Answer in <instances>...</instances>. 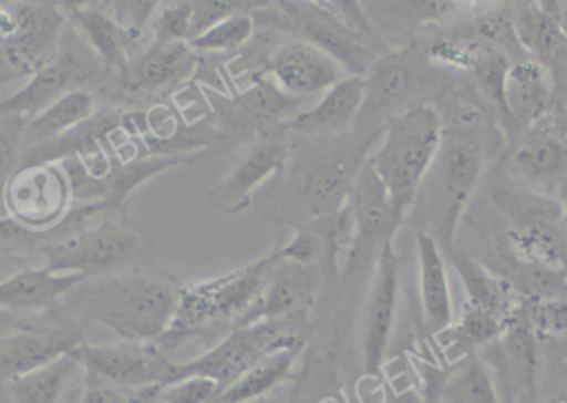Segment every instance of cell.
I'll use <instances>...</instances> for the list:
<instances>
[{"instance_id":"f1b7e54d","label":"cell","mask_w":567,"mask_h":403,"mask_svg":"<svg viewBox=\"0 0 567 403\" xmlns=\"http://www.w3.org/2000/svg\"><path fill=\"white\" fill-rule=\"evenodd\" d=\"M300 351L302 349L293 348L272 352L219 392L216 403H248L268 394L289 378Z\"/></svg>"},{"instance_id":"b9f144b4","label":"cell","mask_w":567,"mask_h":403,"mask_svg":"<svg viewBox=\"0 0 567 403\" xmlns=\"http://www.w3.org/2000/svg\"><path fill=\"white\" fill-rule=\"evenodd\" d=\"M249 6L256 2H235V0H213V2H193L195 9V22H193V37L208 30L215 23L236 16V13H248ZM192 37V39H193Z\"/></svg>"},{"instance_id":"d6a6232c","label":"cell","mask_w":567,"mask_h":403,"mask_svg":"<svg viewBox=\"0 0 567 403\" xmlns=\"http://www.w3.org/2000/svg\"><path fill=\"white\" fill-rule=\"evenodd\" d=\"M493 198L512 218L513 228L561 223L565 206L553 196L519 189L495 188Z\"/></svg>"},{"instance_id":"f5cc1de1","label":"cell","mask_w":567,"mask_h":403,"mask_svg":"<svg viewBox=\"0 0 567 403\" xmlns=\"http://www.w3.org/2000/svg\"><path fill=\"white\" fill-rule=\"evenodd\" d=\"M0 279H3V278H2V269H0Z\"/></svg>"},{"instance_id":"7bdbcfd3","label":"cell","mask_w":567,"mask_h":403,"mask_svg":"<svg viewBox=\"0 0 567 403\" xmlns=\"http://www.w3.org/2000/svg\"><path fill=\"white\" fill-rule=\"evenodd\" d=\"M549 120L548 128L555 133L556 138L563 143V145L567 148V106L565 103L556 100L555 105H553L551 112L546 116Z\"/></svg>"},{"instance_id":"484cf974","label":"cell","mask_w":567,"mask_h":403,"mask_svg":"<svg viewBox=\"0 0 567 403\" xmlns=\"http://www.w3.org/2000/svg\"><path fill=\"white\" fill-rule=\"evenodd\" d=\"M515 32L519 42L529 50L536 62L553 73V65H567V35L556 20L539 6L525 3L515 19Z\"/></svg>"},{"instance_id":"681fc988","label":"cell","mask_w":567,"mask_h":403,"mask_svg":"<svg viewBox=\"0 0 567 403\" xmlns=\"http://www.w3.org/2000/svg\"><path fill=\"white\" fill-rule=\"evenodd\" d=\"M558 339H559V341H558L559 354H561L563 358H565L567 361V334L561 335V338H558Z\"/></svg>"},{"instance_id":"7402d4cb","label":"cell","mask_w":567,"mask_h":403,"mask_svg":"<svg viewBox=\"0 0 567 403\" xmlns=\"http://www.w3.org/2000/svg\"><path fill=\"white\" fill-rule=\"evenodd\" d=\"M93 115H95V99L92 93L83 89L72 90L62 99L56 100L45 112L23 125V149L37 148V146L56 142L66 133L79 128Z\"/></svg>"},{"instance_id":"74e56055","label":"cell","mask_w":567,"mask_h":403,"mask_svg":"<svg viewBox=\"0 0 567 403\" xmlns=\"http://www.w3.org/2000/svg\"><path fill=\"white\" fill-rule=\"evenodd\" d=\"M323 255V241L317 232L297 231L296 236L287 242L284 248L271 256V261L289 262V265L303 266L310 268L316 266L320 256Z\"/></svg>"},{"instance_id":"816d5d0a","label":"cell","mask_w":567,"mask_h":403,"mask_svg":"<svg viewBox=\"0 0 567 403\" xmlns=\"http://www.w3.org/2000/svg\"><path fill=\"white\" fill-rule=\"evenodd\" d=\"M549 403H567V399H553Z\"/></svg>"},{"instance_id":"c3c4849f","label":"cell","mask_w":567,"mask_h":403,"mask_svg":"<svg viewBox=\"0 0 567 403\" xmlns=\"http://www.w3.org/2000/svg\"><path fill=\"white\" fill-rule=\"evenodd\" d=\"M443 379L430 378L425 392H423L425 403H440V391H442Z\"/></svg>"},{"instance_id":"d6986e66","label":"cell","mask_w":567,"mask_h":403,"mask_svg":"<svg viewBox=\"0 0 567 403\" xmlns=\"http://www.w3.org/2000/svg\"><path fill=\"white\" fill-rule=\"evenodd\" d=\"M509 168L532 185L561 188L567 182V148L548 126L532 128L513 152Z\"/></svg>"},{"instance_id":"5b68a950","label":"cell","mask_w":567,"mask_h":403,"mask_svg":"<svg viewBox=\"0 0 567 403\" xmlns=\"http://www.w3.org/2000/svg\"><path fill=\"white\" fill-rule=\"evenodd\" d=\"M483 172L480 146L468 136H443L433 163L432 206L440 248L452 249L453 236L466 203Z\"/></svg>"},{"instance_id":"db71d44e","label":"cell","mask_w":567,"mask_h":403,"mask_svg":"<svg viewBox=\"0 0 567 403\" xmlns=\"http://www.w3.org/2000/svg\"><path fill=\"white\" fill-rule=\"evenodd\" d=\"M563 103H565V102H563ZM565 105H566V103H565ZM566 106H567V105H566Z\"/></svg>"},{"instance_id":"9a60e30c","label":"cell","mask_w":567,"mask_h":403,"mask_svg":"<svg viewBox=\"0 0 567 403\" xmlns=\"http://www.w3.org/2000/svg\"><path fill=\"white\" fill-rule=\"evenodd\" d=\"M320 279L322 275L317 266H287L279 275L268 278L265 291L236 328H245L256 322L284 321L289 316L303 311L312 304Z\"/></svg>"},{"instance_id":"60d3db41","label":"cell","mask_w":567,"mask_h":403,"mask_svg":"<svg viewBox=\"0 0 567 403\" xmlns=\"http://www.w3.org/2000/svg\"><path fill=\"white\" fill-rule=\"evenodd\" d=\"M25 123L16 118L13 125L0 130V193L6 189L7 183L17 172L20 158H22V132Z\"/></svg>"},{"instance_id":"52a82bcc","label":"cell","mask_w":567,"mask_h":403,"mask_svg":"<svg viewBox=\"0 0 567 403\" xmlns=\"http://www.w3.org/2000/svg\"><path fill=\"white\" fill-rule=\"evenodd\" d=\"M9 219L45 235L62 225L72 202L69 179L55 163L22 166L3 189Z\"/></svg>"},{"instance_id":"4fadbf2b","label":"cell","mask_w":567,"mask_h":403,"mask_svg":"<svg viewBox=\"0 0 567 403\" xmlns=\"http://www.w3.org/2000/svg\"><path fill=\"white\" fill-rule=\"evenodd\" d=\"M556 103V76L536 60L509 65L503 80L502 105L519 128H536Z\"/></svg>"},{"instance_id":"603a6c76","label":"cell","mask_w":567,"mask_h":403,"mask_svg":"<svg viewBox=\"0 0 567 403\" xmlns=\"http://www.w3.org/2000/svg\"><path fill=\"white\" fill-rule=\"evenodd\" d=\"M66 12H69L70 22L79 32H82L86 42L106 65L115 66L120 72L128 65L126 46L136 32L123 27L116 17L110 16L100 7L73 3L72 7H66Z\"/></svg>"},{"instance_id":"f6af8a7d","label":"cell","mask_w":567,"mask_h":403,"mask_svg":"<svg viewBox=\"0 0 567 403\" xmlns=\"http://www.w3.org/2000/svg\"><path fill=\"white\" fill-rule=\"evenodd\" d=\"M380 403H425V395L415 388L402 392H390Z\"/></svg>"},{"instance_id":"8d00e7d4","label":"cell","mask_w":567,"mask_h":403,"mask_svg":"<svg viewBox=\"0 0 567 403\" xmlns=\"http://www.w3.org/2000/svg\"><path fill=\"white\" fill-rule=\"evenodd\" d=\"M536 338L558 339L567 334V296L553 301L525 302Z\"/></svg>"},{"instance_id":"ba28073f","label":"cell","mask_w":567,"mask_h":403,"mask_svg":"<svg viewBox=\"0 0 567 403\" xmlns=\"http://www.w3.org/2000/svg\"><path fill=\"white\" fill-rule=\"evenodd\" d=\"M138 251V236L112 221H103L59 245H45V269L56 275L83 278L115 271L132 261Z\"/></svg>"},{"instance_id":"4dcf8cb0","label":"cell","mask_w":567,"mask_h":403,"mask_svg":"<svg viewBox=\"0 0 567 403\" xmlns=\"http://www.w3.org/2000/svg\"><path fill=\"white\" fill-rule=\"evenodd\" d=\"M499 278L525 302L553 301L567 296V271L545 262L523 258Z\"/></svg>"},{"instance_id":"7c38bea8","label":"cell","mask_w":567,"mask_h":403,"mask_svg":"<svg viewBox=\"0 0 567 403\" xmlns=\"http://www.w3.org/2000/svg\"><path fill=\"white\" fill-rule=\"evenodd\" d=\"M89 75L85 63L73 53H62L37 70L32 79L9 99L0 102V116L19 118L23 123L45 112Z\"/></svg>"},{"instance_id":"ffe728a7","label":"cell","mask_w":567,"mask_h":403,"mask_svg":"<svg viewBox=\"0 0 567 403\" xmlns=\"http://www.w3.org/2000/svg\"><path fill=\"white\" fill-rule=\"evenodd\" d=\"M80 275H56L49 269H23L0 279V309L40 311L52 308L83 281Z\"/></svg>"},{"instance_id":"8992f818","label":"cell","mask_w":567,"mask_h":403,"mask_svg":"<svg viewBox=\"0 0 567 403\" xmlns=\"http://www.w3.org/2000/svg\"><path fill=\"white\" fill-rule=\"evenodd\" d=\"M69 354L85 372L86 382L110 385V388L165 389L173 364L166 361L152 344H86L80 341Z\"/></svg>"},{"instance_id":"30bf717a","label":"cell","mask_w":567,"mask_h":403,"mask_svg":"<svg viewBox=\"0 0 567 403\" xmlns=\"http://www.w3.org/2000/svg\"><path fill=\"white\" fill-rule=\"evenodd\" d=\"M282 6L296 23L303 42L322 50L340 66L352 72L353 76H365L375 63V55L359 42L352 29L332 10L312 3L286 2Z\"/></svg>"},{"instance_id":"e0dca14e","label":"cell","mask_w":567,"mask_h":403,"mask_svg":"<svg viewBox=\"0 0 567 403\" xmlns=\"http://www.w3.org/2000/svg\"><path fill=\"white\" fill-rule=\"evenodd\" d=\"M365 103V76H346L327 90L309 112L286 123L287 128L310 135H340L352 125Z\"/></svg>"},{"instance_id":"cb8c5ba5","label":"cell","mask_w":567,"mask_h":403,"mask_svg":"<svg viewBox=\"0 0 567 403\" xmlns=\"http://www.w3.org/2000/svg\"><path fill=\"white\" fill-rule=\"evenodd\" d=\"M193 63L189 43H158L122 70V82L128 90H153L168 85L185 75Z\"/></svg>"},{"instance_id":"5bb4252c","label":"cell","mask_w":567,"mask_h":403,"mask_svg":"<svg viewBox=\"0 0 567 403\" xmlns=\"http://www.w3.org/2000/svg\"><path fill=\"white\" fill-rule=\"evenodd\" d=\"M271 72L284 92L297 96L327 92L346 79L336 60L303 40L284 45L272 56Z\"/></svg>"},{"instance_id":"1f68e13d","label":"cell","mask_w":567,"mask_h":403,"mask_svg":"<svg viewBox=\"0 0 567 403\" xmlns=\"http://www.w3.org/2000/svg\"><path fill=\"white\" fill-rule=\"evenodd\" d=\"M413 86L412 63L405 53H389L375 60L365 76V103L370 110L385 108L405 99Z\"/></svg>"},{"instance_id":"e575fe53","label":"cell","mask_w":567,"mask_h":403,"mask_svg":"<svg viewBox=\"0 0 567 403\" xmlns=\"http://www.w3.org/2000/svg\"><path fill=\"white\" fill-rule=\"evenodd\" d=\"M505 328L506 322L502 319L495 318L482 309L465 304L458 324L455 328L452 326L449 331L453 332L456 344L463 345V348L478 349L502 338Z\"/></svg>"},{"instance_id":"4316f807","label":"cell","mask_w":567,"mask_h":403,"mask_svg":"<svg viewBox=\"0 0 567 403\" xmlns=\"http://www.w3.org/2000/svg\"><path fill=\"white\" fill-rule=\"evenodd\" d=\"M287 148L281 140H266L251 149L219 186V196L228 206H243L256 186L278 173L286 162Z\"/></svg>"},{"instance_id":"6da1fadb","label":"cell","mask_w":567,"mask_h":403,"mask_svg":"<svg viewBox=\"0 0 567 403\" xmlns=\"http://www.w3.org/2000/svg\"><path fill=\"white\" fill-rule=\"evenodd\" d=\"M179 294L182 289L166 276L132 272L90 282L83 279L65 298L123 342L152 344L172 326Z\"/></svg>"},{"instance_id":"f907efd6","label":"cell","mask_w":567,"mask_h":403,"mask_svg":"<svg viewBox=\"0 0 567 403\" xmlns=\"http://www.w3.org/2000/svg\"><path fill=\"white\" fill-rule=\"evenodd\" d=\"M561 228L567 239V206H565V211H563Z\"/></svg>"},{"instance_id":"2e32d148","label":"cell","mask_w":567,"mask_h":403,"mask_svg":"<svg viewBox=\"0 0 567 403\" xmlns=\"http://www.w3.org/2000/svg\"><path fill=\"white\" fill-rule=\"evenodd\" d=\"M416 249L423 319L430 332L443 334L453 326L452 289L445 258L435 236L426 231L416 235Z\"/></svg>"},{"instance_id":"3957f363","label":"cell","mask_w":567,"mask_h":403,"mask_svg":"<svg viewBox=\"0 0 567 403\" xmlns=\"http://www.w3.org/2000/svg\"><path fill=\"white\" fill-rule=\"evenodd\" d=\"M271 268V258H266L221 278L182 289L175 319L158 342L175 348L218 322L231 321L236 328L265 291Z\"/></svg>"},{"instance_id":"8fae6325","label":"cell","mask_w":567,"mask_h":403,"mask_svg":"<svg viewBox=\"0 0 567 403\" xmlns=\"http://www.w3.org/2000/svg\"><path fill=\"white\" fill-rule=\"evenodd\" d=\"M12 16L16 32L2 45L3 59L23 73H35L50 62L65 13L53 3H22Z\"/></svg>"},{"instance_id":"ac0fdd59","label":"cell","mask_w":567,"mask_h":403,"mask_svg":"<svg viewBox=\"0 0 567 403\" xmlns=\"http://www.w3.org/2000/svg\"><path fill=\"white\" fill-rule=\"evenodd\" d=\"M350 211L355 225L357 239L360 242L377 239L383 245L393 238V232L403 221L402 216L393 208L385 186L377 178L369 162L357 176Z\"/></svg>"},{"instance_id":"ab89813d","label":"cell","mask_w":567,"mask_h":403,"mask_svg":"<svg viewBox=\"0 0 567 403\" xmlns=\"http://www.w3.org/2000/svg\"><path fill=\"white\" fill-rule=\"evenodd\" d=\"M163 388L130 389L110 388V385L92 384L86 382L80 403H158Z\"/></svg>"},{"instance_id":"d4e9b609","label":"cell","mask_w":567,"mask_h":403,"mask_svg":"<svg viewBox=\"0 0 567 403\" xmlns=\"http://www.w3.org/2000/svg\"><path fill=\"white\" fill-rule=\"evenodd\" d=\"M450 259L465 288L466 304L508 322L516 309L509 286L466 252L452 251Z\"/></svg>"},{"instance_id":"f35d334b","label":"cell","mask_w":567,"mask_h":403,"mask_svg":"<svg viewBox=\"0 0 567 403\" xmlns=\"http://www.w3.org/2000/svg\"><path fill=\"white\" fill-rule=\"evenodd\" d=\"M218 395L219 385L212 379L189 378L163 389L159 403H208Z\"/></svg>"},{"instance_id":"7a4b0ae2","label":"cell","mask_w":567,"mask_h":403,"mask_svg":"<svg viewBox=\"0 0 567 403\" xmlns=\"http://www.w3.org/2000/svg\"><path fill=\"white\" fill-rule=\"evenodd\" d=\"M443 142V123L430 105H416L386 123L385 136L369 159L393 208L405 218Z\"/></svg>"},{"instance_id":"277c9868","label":"cell","mask_w":567,"mask_h":403,"mask_svg":"<svg viewBox=\"0 0 567 403\" xmlns=\"http://www.w3.org/2000/svg\"><path fill=\"white\" fill-rule=\"evenodd\" d=\"M302 335L290 331L284 321L256 322L236 328L206 354L183 364H173L165 388L189 378H206L215 381L221 392L272 352L302 349Z\"/></svg>"},{"instance_id":"83f0119b","label":"cell","mask_w":567,"mask_h":403,"mask_svg":"<svg viewBox=\"0 0 567 403\" xmlns=\"http://www.w3.org/2000/svg\"><path fill=\"white\" fill-rule=\"evenodd\" d=\"M80 369L79 362L66 352L55 361L7 382L6 388L13 403H59Z\"/></svg>"},{"instance_id":"836d02e7","label":"cell","mask_w":567,"mask_h":403,"mask_svg":"<svg viewBox=\"0 0 567 403\" xmlns=\"http://www.w3.org/2000/svg\"><path fill=\"white\" fill-rule=\"evenodd\" d=\"M255 27V17L249 13H236L193 37L189 46L205 52H233L251 39Z\"/></svg>"},{"instance_id":"d590c367","label":"cell","mask_w":567,"mask_h":403,"mask_svg":"<svg viewBox=\"0 0 567 403\" xmlns=\"http://www.w3.org/2000/svg\"><path fill=\"white\" fill-rule=\"evenodd\" d=\"M195 9L193 2H176L163 7L152 20V29L158 43H178L192 40Z\"/></svg>"},{"instance_id":"9c48e42d","label":"cell","mask_w":567,"mask_h":403,"mask_svg":"<svg viewBox=\"0 0 567 403\" xmlns=\"http://www.w3.org/2000/svg\"><path fill=\"white\" fill-rule=\"evenodd\" d=\"M400 259L392 239L380 246L372 289L367 302L363 324V369L367 375L379 374L395 324L399 304Z\"/></svg>"},{"instance_id":"7dc6e473","label":"cell","mask_w":567,"mask_h":403,"mask_svg":"<svg viewBox=\"0 0 567 403\" xmlns=\"http://www.w3.org/2000/svg\"><path fill=\"white\" fill-rule=\"evenodd\" d=\"M23 75H27V73H23L22 70L10 65L6 59L0 60V89L9 85V83L16 82L17 79H20V76Z\"/></svg>"},{"instance_id":"44dd1931","label":"cell","mask_w":567,"mask_h":403,"mask_svg":"<svg viewBox=\"0 0 567 403\" xmlns=\"http://www.w3.org/2000/svg\"><path fill=\"white\" fill-rule=\"evenodd\" d=\"M79 342L80 339L73 335L50 332H17L0 338V382L7 384L55 361Z\"/></svg>"},{"instance_id":"bcb514c9","label":"cell","mask_w":567,"mask_h":403,"mask_svg":"<svg viewBox=\"0 0 567 403\" xmlns=\"http://www.w3.org/2000/svg\"><path fill=\"white\" fill-rule=\"evenodd\" d=\"M16 32V19H13L12 10L0 7V45L7 42Z\"/></svg>"},{"instance_id":"ee69618b","label":"cell","mask_w":567,"mask_h":403,"mask_svg":"<svg viewBox=\"0 0 567 403\" xmlns=\"http://www.w3.org/2000/svg\"><path fill=\"white\" fill-rule=\"evenodd\" d=\"M539 6L556 20L567 35V0H543Z\"/></svg>"},{"instance_id":"f546056e","label":"cell","mask_w":567,"mask_h":403,"mask_svg":"<svg viewBox=\"0 0 567 403\" xmlns=\"http://www.w3.org/2000/svg\"><path fill=\"white\" fill-rule=\"evenodd\" d=\"M440 403H505L499 397L488 365L476 354L466 355L452 374L443 379Z\"/></svg>"}]
</instances>
